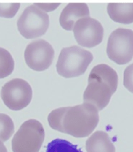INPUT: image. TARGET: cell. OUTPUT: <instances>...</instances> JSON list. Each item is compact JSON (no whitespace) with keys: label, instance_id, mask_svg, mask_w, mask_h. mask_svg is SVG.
Wrapping results in <instances>:
<instances>
[{"label":"cell","instance_id":"obj_7","mask_svg":"<svg viewBox=\"0 0 133 152\" xmlns=\"http://www.w3.org/2000/svg\"><path fill=\"white\" fill-rule=\"evenodd\" d=\"M1 97L5 105L12 111L25 108L32 99V89L27 81L13 78L2 88Z\"/></svg>","mask_w":133,"mask_h":152},{"label":"cell","instance_id":"obj_2","mask_svg":"<svg viewBox=\"0 0 133 152\" xmlns=\"http://www.w3.org/2000/svg\"><path fill=\"white\" fill-rule=\"evenodd\" d=\"M99 120V110L91 104L68 107L62 121V133L77 138L86 137L96 129Z\"/></svg>","mask_w":133,"mask_h":152},{"label":"cell","instance_id":"obj_5","mask_svg":"<svg viewBox=\"0 0 133 152\" xmlns=\"http://www.w3.org/2000/svg\"><path fill=\"white\" fill-rule=\"evenodd\" d=\"M49 26V17L32 4L24 10L17 20V28L25 39H32L46 34Z\"/></svg>","mask_w":133,"mask_h":152},{"label":"cell","instance_id":"obj_4","mask_svg":"<svg viewBox=\"0 0 133 152\" xmlns=\"http://www.w3.org/2000/svg\"><path fill=\"white\" fill-rule=\"evenodd\" d=\"M45 139L41 123L29 119L22 124L12 140L13 152H39Z\"/></svg>","mask_w":133,"mask_h":152},{"label":"cell","instance_id":"obj_3","mask_svg":"<svg viewBox=\"0 0 133 152\" xmlns=\"http://www.w3.org/2000/svg\"><path fill=\"white\" fill-rule=\"evenodd\" d=\"M93 60V55L79 46L63 48L57 63L58 74L70 78L83 75Z\"/></svg>","mask_w":133,"mask_h":152},{"label":"cell","instance_id":"obj_6","mask_svg":"<svg viewBox=\"0 0 133 152\" xmlns=\"http://www.w3.org/2000/svg\"><path fill=\"white\" fill-rule=\"evenodd\" d=\"M107 53L119 65L130 62L133 58V31L126 28L113 31L108 39Z\"/></svg>","mask_w":133,"mask_h":152},{"label":"cell","instance_id":"obj_17","mask_svg":"<svg viewBox=\"0 0 133 152\" xmlns=\"http://www.w3.org/2000/svg\"><path fill=\"white\" fill-rule=\"evenodd\" d=\"M20 3H0V17L12 18L20 9Z\"/></svg>","mask_w":133,"mask_h":152},{"label":"cell","instance_id":"obj_14","mask_svg":"<svg viewBox=\"0 0 133 152\" xmlns=\"http://www.w3.org/2000/svg\"><path fill=\"white\" fill-rule=\"evenodd\" d=\"M14 69V61L9 51L0 47V78L12 74Z\"/></svg>","mask_w":133,"mask_h":152},{"label":"cell","instance_id":"obj_1","mask_svg":"<svg viewBox=\"0 0 133 152\" xmlns=\"http://www.w3.org/2000/svg\"><path fill=\"white\" fill-rule=\"evenodd\" d=\"M118 74L112 67L107 64L96 65L89 75L83 100L102 111L108 105L112 95L118 89Z\"/></svg>","mask_w":133,"mask_h":152},{"label":"cell","instance_id":"obj_13","mask_svg":"<svg viewBox=\"0 0 133 152\" xmlns=\"http://www.w3.org/2000/svg\"><path fill=\"white\" fill-rule=\"evenodd\" d=\"M46 152H83L78 146L63 139H55L46 146Z\"/></svg>","mask_w":133,"mask_h":152},{"label":"cell","instance_id":"obj_15","mask_svg":"<svg viewBox=\"0 0 133 152\" xmlns=\"http://www.w3.org/2000/svg\"><path fill=\"white\" fill-rule=\"evenodd\" d=\"M14 133V123L9 116L0 113V140L7 141Z\"/></svg>","mask_w":133,"mask_h":152},{"label":"cell","instance_id":"obj_9","mask_svg":"<svg viewBox=\"0 0 133 152\" xmlns=\"http://www.w3.org/2000/svg\"><path fill=\"white\" fill-rule=\"evenodd\" d=\"M74 38L81 46L92 48L100 44L103 39V28L100 22L89 17L81 18L74 24Z\"/></svg>","mask_w":133,"mask_h":152},{"label":"cell","instance_id":"obj_19","mask_svg":"<svg viewBox=\"0 0 133 152\" xmlns=\"http://www.w3.org/2000/svg\"><path fill=\"white\" fill-rule=\"evenodd\" d=\"M35 6L39 7L43 12H50L53 11L59 7V3H36Z\"/></svg>","mask_w":133,"mask_h":152},{"label":"cell","instance_id":"obj_11","mask_svg":"<svg viewBox=\"0 0 133 152\" xmlns=\"http://www.w3.org/2000/svg\"><path fill=\"white\" fill-rule=\"evenodd\" d=\"M87 152H115V147L109 135L103 131H96L86 141Z\"/></svg>","mask_w":133,"mask_h":152},{"label":"cell","instance_id":"obj_12","mask_svg":"<svg viewBox=\"0 0 133 152\" xmlns=\"http://www.w3.org/2000/svg\"><path fill=\"white\" fill-rule=\"evenodd\" d=\"M107 13L113 21L125 24L133 23V3H110Z\"/></svg>","mask_w":133,"mask_h":152},{"label":"cell","instance_id":"obj_10","mask_svg":"<svg viewBox=\"0 0 133 152\" xmlns=\"http://www.w3.org/2000/svg\"><path fill=\"white\" fill-rule=\"evenodd\" d=\"M89 16V9L85 3H69L60 13V24L64 30L72 31L74 24L81 18Z\"/></svg>","mask_w":133,"mask_h":152},{"label":"cell","instance_id":"obj_18","mask_svg":"<svg viewBox=\"0 0 133 152\" xmlns=\"http://www.w3.org/2000/svg\"><path fill=\"white\" fill-rule=\"evenodd\" d=\"M124 86L133 94V64L128 66L124 72Z\"/></svg>","mask_w":133,"mask_h":152},{"label":"cell","instance_id":"obj_20","mask_svg":"<svg viewBox=\"0 0 133 152\" xmlns=\"http://www.w3.org/2000/svg\"><path fill=\"white\" fill-rule=\"evenodd\" d=\"M0 152H8L7 149L6 148V146L3 144L2 140H0Z\"/></svg>","mask_w":133,"mask_h":152},{"label":"cell","instance_id":"obj_16","mask_svg":"<svg viewBox=\"0 0 133 152\" xmlns=\"http://www.w3.org/2000/svg\"><path fill=\"white\" fill-rule=\"evenodd\" d=\"M67 109L68 107L57 108L49 113L48 115V122L51 128L62 133V121Z\"/></svg>","mask_w":133,"mask_h":152},{"label":"cell","instance_id":"obj_8","mask_svg":"<svg viewBox=\"0 0 133 152\" xmlns=\"http://www.w3.org/2000/svg\"><path fill=\"white\" fill-rule=\"evenodd\" d=\"M54 58V50L48 42L39 39L29 43L24 51L27 65L35 72L48 69Z\"/></svg>","mask_w":133,"mask_h":152}]
</instances>
